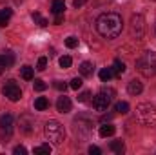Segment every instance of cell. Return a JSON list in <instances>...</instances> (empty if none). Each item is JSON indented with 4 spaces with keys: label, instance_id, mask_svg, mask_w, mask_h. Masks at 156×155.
Segmentation results:
<instances>
[{
    "label": "cell",
    "instance_id": "obj_1",
    "mask_svg": "<svg viewBox=\"0 0 156 155\" xmlns=\"http://www.w3.org/2000/svg\"><path fill=\"white\" fill-rule=\"evenodd\" d=\"M123 29L122 17L118 13H104L96 18V31L107 40L118 39Z\"/></svg>",
    "mask_w": 156,
    "mask_h": 155
},
{
    "label": "cell",
    "instance_id": "obj_2",
    "mask_svg": "<svg viewBox=\"0 0 156 155\" xmlns=\"http://www.w3.org/2000/svg\"><path fill=\"white\" fill-rule=\"evenodd\" d=\"M44 133L47 137V141L55 146H60L64 141H66V128L58 122V120H49L45 122V128H44Z\"/></svg>",
    "mask_w": 156,
    "mask_h": 155
},
{
    "label": "cell",
    "instance_id": "obj_3",
    "mask_svg": "<svg viewBox=\"0 0 156 155\" xmlns=\"http://www.w3.org/2000/svg\"><path fill=\"white\" fill-rule=\"evenodd\" d=\"M136 68L144 77H153L156 71V53L154 51H145L144 57L136 60Z\"/></svg>",
    "mask_w": 156,
    "mask_h": 155
},
{
    "label": "cell",
    "instance_id": "obj_4",
    "mask_svg": "<svg viewBox=\"0 0 156 155\" xmlns=\"http://www.w3.org/2000/svg\"><path fill=\"white\" fill-rule=\"evenodd\" d=\"M136 120L144 126H153L156 124V108L144 102V104H138L136 106Z\"/></svg>",
    "mask_w": 156,
    "mask_h": 155
},
{
    "label": "cell",
    "instance_id": "obj_5",
    "mask_svg": "<svg viewBox=\"0 0 156 155\" xmlns=\"http://www.w3.org/2000/svg\"><path fill=\"white\" fill-rule=\"evenodd\" d=\"M115 95H116V91H115L113 88H104V89H100L98 95H96L94 100H93L94 110H96V112H105V110L109 108V104L113 102Z\"/></svg>",
    "mask_w": 156,
    "mask_h": 155
},
{
    "label": "cell",
    "instance_id": "obj_6",
    "mask_svg": "<svg viewBox=\"0 0 156 155\" xmlns=\"http://www.w3.org/2000/svg\"><path fill=\"white\" fill-rule=\"evenodd\" d=\"M2 93H4V97H7L11 102H18V100L22 99V89H20V86H18L15 80H7V82L4 84V88H2Z\"/></svg>",
    "mask_w": 156,
    "mask_h": 155
},
{
    "label": "cell",
    "instance_id": "obj_7",
    "mask_svg": "<svg viewBox=\"0 0 156 155\" xmlns=\"http://www.w3.org/2000/svg\"><path fill=\"white\" fill-rule=\"evenodd\" d=\"M131 33L133 37L136 39H144V33H145V20L142 15H133L131 18Z\"/></svg>",
    "mask_w": 156,
    "mask_h": 155
},
{
    "label": "cell",
    "instance_id": "obj_8",
    "mask_svg": "<svg viewBox=\"0 0 156 155\" xmlns=\"http://www.w3.org/2000/svg\"><path fill=\"white\" fill-rule=\"evenodd\" d=\"M0 131H2L4 142H7L5 139H9L11 133H13V117L9 115V113H5V115L0 117Z\"/></svg>",
    "mask_w": 156,
    "mask_h": 155
},
{
    "label": "cell",
    "instance_id": "obj_9",
    "mask_svg": "<svg viewBox=\"0 0 156 155\" xmlns=\"http://www.w3.org/2000/svg\"><path fill=\"white\" fill-rule=\"evenodd\" d=\"M56 110H58L60 113H69V112H71V100H69V97H66V95L58 97V100H56Z\"/></svg>",
    "mask_w": 156,
    "mask_h": 155
},
{
    "label": "cell",
    "instance_id": "obj_10",
    "mask_svg": "<svg viewBox=\"0 0 156 155\" xmlns=\"http://www.w3.org/2000/svg\"><path fill=\"white\" fill-rule=\"evenodd\" d=\"M127 91L131 93V95H140L142 91H144V86H142V82L140 80H131L129 82V86H127Z\"/></svg>",
    "mask_w": 156,
    "mask_h": 155
},
{
    "label": "cell",
    "instance_id": "obj_11",
    "mask_svg": "<svg viewBox=\"0 0 156 155\" xmlns=\"http://www.w3.org/2000/svg\"><path fill=\"white\" fill-rule=\"evenodd\" d=\"M11 15H13V9H9V7L0 9V28H4V26H7V24H9Z\"/></svg>",
    "mask_w": 156,
    "mask_h": 155
},
{
    "label": "cell",
    "instance_id": "obj_12",
    "mask_svg": "<svg viewBox=\"0 0 156 155\" xmlns=\"http://www.w3.org/2000/svg\"><path fill=\"white\" fill-rule=\"evenodd\" d=\"M115 131H116V128L113 126V124H104V126H100V137H111V135H115Z\"/></svg>",
    "mask_w": 156,
    "mask_h": 155
},
{
    "label": "cell",
    "instance_id": "obj_13",
    "mask_svg": "<svg viewBox=\"0 0 156 155\" xmlns=\"http://www.w3.org/2000/svg\"><path fill=\"white\" fill-rule=\"evenodd\" d=\"M51 11H53L55 15H62V13L66 11V2H64V0H53Z\"/></svg>",
    "mask_w": 156,
    "mask_h": 155
},
{
    "label": "cell",
    "instance_id": "obj_14",
    "mask_svg": "<svg viewBox=\"0 0 156 155\" xmlns=\"http://www.w3.org/2000/svg\"><path fill=\"white\" fill-rule=\"evenodd\" d=\"M13 62H15V57H13V53H4V55H0V64L7 70V68H11L13 66Z\"/></svg>",
    "mask_w": 156,
    "mask_h": 155
},
{
    "label": "cell",
    "instance_id": "obj_15",
    "mask_svg": "<svg viewBox=\"0 0 156 155\" xmlns=\"http://www.w3.org/2000/svg\"><path fill=\"white\" fill-rule=\"evenodd\" d=\"M113 73L116 75V77H122L123 73H125V64L122 62V60H115V64H113Z\"/></svg>",
    "mask_w": 156,
    "mask_h": 155
},
{
    "label": "cell",
    "instance_id": "obj_16",
    "mask_svg": "<svg viewBox=\"0 0 156 155\" xmlns=\"http://www.w3.org/2000/svg\"><path fill=\"white\" fill-rule=\"evenodd\" d=\"M47 108H49V100H47L45 97H38V99L35 100V110L44 112V110H47Z\"/></svg>",
    "mask_w": 156,
    "mask_h": 155
},
{
    "label": "cell",
    "instance_id": "obj_17",
    "mask_svg": "<svg viewBox=\"0 0 156 155\" xmlns=\"http://www.w3.org/2000/svg\"><path fill=\"white\" fill-rule=\"evenodd\" d=\"M111 152H115V153L122 155L125 152V144H123V141H113L111 142Z\"/></svg>",
    "mask_w": 156,
    "mask_h": 155
},
{
    "label": "cell",
    "instance_id": "obj_18",
    "mask_svg": "<svg viewBox=\"0 0 156 155\" xmlns=\"http://www.w3.org/2000/svg\"><path fill=\"white\" fill-rule=\"evenodd\" d=\"M27 120H29V117H20V128H22L24 133H31V131H33V126H31V122H27Z\"/></svg>",
    "mask_w": 156,
    "mask_h": 155
},
{
    "label": "cell",
    "instance_id": "obj_19",
    "mask_svg": "<svg viewBox=\"0 0 156 155\" xmlns=\"http://www.w3.org/2000/svg\"><path fill=\"white\" fill-rule=\"evenodd\" d=\"M80 73H82L83 77L93 75V64H91V62H82V64H80Z\"/></svg>",
    "mask_w": 156,
    "mask_h": 155
},
{
    "label": "cell",
    "instance_id": "obj_20",
    "mask_svg": "<svg viewBox=\"0 0 156 155\" xmlns=\"http://www.w3.org/2000/svg\"><path fill=\"white\" fill-rule=\"evenodd\" d=\"M98 75H100V80H102V82H109V80H111V77H113L115 73H113V70L105 68V70H102Z\"/></svg>",
    "mask_w": 156,
    "mask_h": 155
},
{
    "label": "cell",
    "instance_id": "obj_21",
    "mask_svg": "<svg viewBox=\"0 0 156 155\" xmlns=\"http://www.w3.org/2000/svg\"><path fill=\"white\" fill-rule=\"evenodd\" d=\"M31 17H33V20H35V22H37V24H38L40 28H45V26H47V24H49V20H47V18H44V17H42V15H40V13H33V15H31Z\"/></svg>",
    "mask_w": 156,
    "mask_h": 155
},
{
    "label": "cell",
    "instance_id": "obj_22",
    "mask_svg": "<svg viewBox=\"0 0 156 155\" xmlns=\"http://www.w3.org/2000/svg\"><path fill=\"white\" fill-rule=\"evenodd\" d=\"M20 75H22L24 80H31V78H33V68H31V66H24L22 71H20Z\"/></svg>",
    "mask_w": 156,
    "mask_h": 155
},
{
    "label": "cell",
    "instance_id": "obj_23",
    "mask_svg": "<svg viewBox=\"0 0 156 155\" xmlns=\"http://www.w3.org/2000/svg\"><path fill=\"white\" fill-rule=\"evenodd\" d=\"M115 112H116V113H122V115L127 113V112H129V104H127V102H118L116 106H115Z\"/></svg>",
    "mask_w": 156,
    "mask_h": 155
},
{
    "label": "cell",
    "instance_id": "obj_24",
    "mask_svg": "<svg viewBox=\"0 0 156 155\" xmlns=\"http://www.w3.org/2000/svg\"><path fill=\"white\" fill-rule=\"evenodd\" d=\"M33 153H51V144H42V146H37L33 150Z\"/></svg>",
    "mask_w": 156,
    "mask_h": 155
},
{
    "label": "cell",
    "instance_id": "obj_25",
    "mask_svg": "<svg viewBox=\"0 0 156 155\" xmlns=\"http://www.w3.org/2000/svg\"><path fill=\"white\" fill-rule=\"evenodd\" d=\"M71 64H73L71 57H67V55H66V57H62V59H60V68H64V70H66V68H71Z\"/></svg>",
    "mask_w": 156,
    "mask_h": 155
},
{
    "label": "cell",
    "instance_id": "obj_26",
    "mask_svg": "<svg viewBox=\"0 0 156 155\" xmlns=\"http://www.w3.org/2000/svg\"><path fill=\"white\" fill-rule=\"evenodd\" d=\"M45 88H47V84H45L42 78H35V89H37V91H44Z\"/></svg>",
    "mask_w": 156,
    "mask_h": 155
},
{
    "label": "cell",
    "instance_id": "obj_27",
    "mask_svg": "<svg viewBox=\"0 0 156 155\" xmlns=\"http://www.w3.org/2000/svg\"><path fill=\"white\" fill-rule=\"evenodd\" d=\"M66 46H67V47H71V49H73V47H76V46H78V39H76V37H67V39H66Z\"/></svg>",
    "mask_w": 156,
    "mask_h": 155
},
{
    "label": "cell",
    "instance_id": "obj_28",
    "mask_svg": "<svg viewBox=\"0 0 156 155\" xmlns=\"http://www.w3.org/2000/svg\"><path fill=\"white\" fill-rule=\"evenodd\" d=\"M82 78H78V77H75L73 80H71V84H69V88H73V89H80L82 88Z\"/></svg>",
    "mask_w": 156,
    "mask_h": 155
},
{
    "label": "cell",
    "instance_id": "obj_29",
    "mask_svg": "<svg viewBox=\"0 0 156 155\" xmlns=\"http://www.w3.org/2000/svg\"><path fill=\"white\" fill-rule=\"evenodd\" d=\"M45 68H47V59H45V57H40V59H38V64H37V70L44 71Z\"/></svg>",
    "mask_w": 156,
    "mask_h": 155
},
{
    "label": "cell",
    "instance_id": "obj_30",
    "mask_svg": "<svg viewBox=\"0 0 156 155\" xmlns=\"http://www.w3.org/2000/svg\"><path fill=\"white\" fill-rule=\"evenodd\" d=\"M89 97H91V93H89V91H82V93L78 95V102H87V100H89Z\"/></svg>",
    "mask_w": 156,
    "mask_h": 155
},
{
    "label": "cell",
    "instance_id": "obj_31",
    "mask_svg": "<svg viewBox=\"0 0 156 155\" xmlns=\"http://www.w3.org/2000/svg\"><path fill=\"white\" fill-rule=\"evenodd\" d=\"M55 88H56V89H60V91H66V89H67V84H66V82H62V80H56V82H55Z\"/></svg>",
    "mask_w": 156,
    "mask_h": 155
},
{
    "label": "cell",
    "instance_id": "obj_32",
    "mask_svg": "<svg viewBox=\"0 0 156 155\" xmlns=\"http://www.w3.org/2000/svg\"><path fill=\"white\" fill-rule=\"evenodd\" d=\"M13 153L15 155H26L27 153V150H26V146H16V148L13 150Z\"/></svg>",
    "mask_w": 156,
    "mask_h": 155
},
{
    "label": "cell",
    "instance_id": "obj_33",
    "mask_svg": "<svg viewBox=\"0 0 156 155\" xmlns=\"http://www.w3.org/2000/svg\"><path fill=\"white\" fill-rule=\"evenodd\" d=\"M89 153L91 155H100L102 153V150H100L98 146H89Z\"/></svg>",
    "mask_w": 156,
    "mask_h": 155
},
{
    "label": "cell",
    "instance_id": "obj_34",
    "mask_svg": "<svg viewBox=\"0 0 156 155\" xmlns=\"http://www.w3.org/2000/svg\"><path fill=\"white\" fill-rule=\"evenodd\" d=\"M62 22H64V13H62V15H56V17H55V24H62Z\"/></svg>",
    "mask_w": 156,
    "mask_h": 155
},
{
    "label": "cell",
    "instance_id": "obj_35",
    "mask_svg": "<svg viewBox=\"0 0 156 155\" xmlns=\"http://www.w3.org/2000/svg\"><path fill=\"white\" fill-rule=\"evenodd\" d=\"M85 2H87V0H75V2H73V6H75V7H82Z\"/></svg>",
    "mask_w": 156,
    "mask_h": 155
},
{
    "label": "cell",
    "instance_id": "obj_36",
    "mask_svg": "<svg viewBox=\"0 0 156 155\" xmlns=\"http://www.w3.org/2000/svg\"><path fill=\"white\" fill-rule=\"evenodd\" d=\"M111 119H113V115H104V117H102V120H104V122H105V120H111Z\"/></svg>",
    "mask_w": 156,
    "mask_h": 155
},
{
    "label": "cell",
    "instance_id": "obj_37",
    "mask_svg": "<svg viewBox=\"0 0 156 155\" xmlns=\"http://www.w3.org/2000/svg\"><path fill=\"white\" fill-rule=\"evenodd\" d=\"M4 70H5V68H4V66H2V64H0V75H2V73H4Z\"/></svg>",
    "mask_w": 156,
    "mask_h": 155
}]
</instances>
